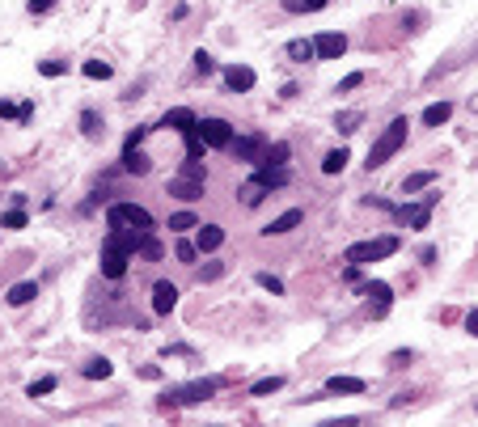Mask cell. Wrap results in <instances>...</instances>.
<instances>
[{
	"instance_id": "44",
	"label": "cell",
	"mask_w": 478,
	"mask_h": 427,
	"mask_svg": "<svg viewBox=\"0 0 478 427\" xmlns=\"http://www.w3.org/2000/svg\"><path fill=\"white\" fill-rule=\"evenodd\" d=\"M144 136H148V127H136V131H131V136H127V144H123V148H136V144H140V140H144Z\"/></svg>"
},
{
	"instance_id": "7",
	"label": "cell",
	"mask_w": 478,
	"mask_h": 427,
	"mask_svg": "<svg viewBox=\"0 0 478 427\" xmlns=\"http://www.w3.org/2000/svg\"><path fill=\"white\" fill-rule=\"evenodd\" d=\"M343 51H347V34L326 30V34H318V38H313V55H318V59H339Z\"/></svg>"
},
{
	"instance_id": "43",
	"label": "cell",
	"mask_w": 478,
	"mask_h": 427,
	"mask_svg": "<svg viewBox=\"0 0 478 427\" xmlns=\"http://www.w3.org/2000/svg\"><path fill=\"white\" fill-rule=\"evenodd\" d=\"M30 119H34V102H21L17 106V123H30Z\"/></svg>"
},
{
	"instance_id": "42",
	"label": "cell",
	"mask_w": 478,
	"mask_h": 427,
	"mask_svg": "<svg viewBox=\"0 0 478 427\" xmlns=\"http://www.w3.org/2000/svg\"><path fill=\"white\" fill-rule=\"evenodd\" d=\"M80 127H85V136H97V127H102V119H97L93 110H85V114H80Z\"/></svg>"
},
{
	"instance_id": "1",
	"label": "cell",
	"mask_w": 478,
	"mask_h": 427,
	"mask_svg": "<svg viewBox=\"0 0 478 427\" xmlns=\"http://www.w3.org/2000/svg\"><path fill=\"white\" fill-rule=\"evenodd\" d=\"M407 127H411L407 119H394V123H390V127H386V131L377 136V144L369 148V161H364V165H369V169L386 165V161H390V157H394V152H398V148L407 144Z\"/></svg>"
},
{
	"instance_id": "6",
	"label": "cell",
	"mask_w": 478,
	"mask_h": 427,
	"mask_svg": "<svg viewBox=\"0 0 478 427\" xmlns=\"http://www.w3.org/2000/svg\"><path fill=\"white\" fill-rule=\"evenodd\" d=\"M432 203H436V195H428L424 203H402V208H394V216H398L402 224H411V229H428V220H432Z\"/></svg>"
},
{
	"instance_id": "49",
	"label": "cell",
	"mask_w": 478,
	"mask_h": 427,
	"mask_svg": "<svg viewBox=\"0 0 478 427\" xmlns=\"http://www.w3.org/2000/svg\"><path fill=\"white\" fill-rule=\"evenodd\" d=\"M466 330H470V335H474V339H478V309H474V313H470V318H466Z\"/></svg>"
},
{
	"instance_id": "8",
	"label": "cell",
	"mask_w": 478,
	"mask_h": 427,
	"mask_svg": "<svg viewBox=\"0 0 478 427\" xmlns=\"http://www.w3.org/2000/svg\"><path fill=\"white\" fill-rule=\"evenodd\" d=\"M169 195H174V199H182V203H195V199H203V178L178 174V178H169Z\"/></svg>"
},
{
	"instance_id": "17",
	"label": "cell",
	"mask_w": 478,
	"mask_h": 427,
	"mask_svg": "<svg viewBox=\"0 0 478 427\" xmlns=\"http://www.w3.org/2000/svg\"><path fill=\"white\" fill-rule=\"evenodd\" d=\"M34 296H38V284H34V279H21V284H13V288L4 292V301H8L13 309H21V305H30Z\"/></svg>"
},
{
	"instance_id": "15",
	"label": "cell",
	"mask_w": 478,
	"mask_h": 427,
	"mask_svg": "<svg viewBox=\"0 0 478 427\" xmlns=\"http://www.w3.org/2000/svg\"><path fill=\"white\" fill-rule=\"evenodd\" d=\"M140 237H144L140 229H110L102 246H119V250H127V254H136V250H140Z\"/></svg>"
},
{
	"instance_id": "46",
	"label": "cell",
	"mask_w": 478,
	"mask_h": 427,
	"mask_svg": "<svg viewBox=\"0 0 478 427\" xmlns=\"http://www.w3.org/2000/svg\"><path fill=\"white\" fill-rule=\"evenodd\" d=\"M203 279H220V263H208L203 267Z\"/></svg>"
},
{
	"instance_id": "37",
	"label": "cell",
	"mask_w": 478,
	"mask_h": 427,
	"mask_svg": "<svg viewBox=\"0 0 478 427\" xmlns=\"http://www.w3.org/2000/svg\"><path fill=\"white\" fill-rule=\"evenodd\" d=\"M195 72H203V76H208V72H216V59H212L208 51H195Z\"/></svg>"
},
{
	"instance_id": "24",
	"label": "cell",
	"mask_w": 478,
	"mask_h": 427,
	"mask_svg": "<svg viewBox=\"0 0 478 427\" xmlns=\"http://www.w3.org/2000/svg\"><path fill=\"white\" fill-rule=\"evenodd\" d=\"M449 119H453V106H449V102H436V106L424 110V123H428V127H441V123H449Z\"/></svg>"
},
{
	"instance_id": "5",
	"label": "cell",
	"mask_w": 478,
	"mask_h": 427,
	"mask_svg": "<svg viewBox=\"0 0 478 427\" xmlns=\"http://www.w3.org/2000/svg\"><path fill=\"white\" fill-rule=\"evenodd\" d=\"M195 136L208 144V148H229L233 144V127L225 119H199L195 123Z\"/></svg>"
},
{
	"instance_id": "22",
	"label": "cell",
	"mask_w": 478,
	"mask_h": 427,
	"mask_svg": "<svg viewBox=\"0 0 478 427\" xmlns=\"http://www.w3.org/2000/svg\"><path fill=\"white\" fill-rule=\"evenodd\" d=\"M284 51H288V59H297V64H305V59H318V55H313V38H292Z\"/></svg>"
},
{
	"instance_id": "3",
	"label": "cell",
	"mask_w": 478,
	"mask_h": 427,
	"mask_svg": "<svg viewBox=\"0 0 478 427\" xmlns=\"http://www.w3.org/2000/svg\"><path fill=\"white\" fill-rule=\"evenodd\" d=\"M220 390V381H191V385H174L161 394V407H199Z\"/></svg>"
},
{
	"instance_id": "10",
	"label": "cell",
	"mask_w": 478,
	"mask_h": 427,
	"mask_svg": "<svg viewBox=\"0 0 478 427\" xmlns=\"http://www.w3.org/2000/svg\"><path fill=\"white\" fill-rule=\"evenodd\" d=\"M229 148L237 152V161H263L267 140H263V136H233V144H229Z\"/></svg>"
},
{
	"instance_id": "33",
	"label": "cell",
	"mask_w": 478,
	"mask_h": 427,
	"mask_svg": "<svg viewBox=\"0 0 478 427\" xmlns=\"http://www.w3.org/2000/svg\"><path fill=\"white\" fill-rule=\"evenodd\" d=\"M169 229L174 233H186V229H199V220H195V212H174L169 216Z\"/></svg>"
},
{
	"instance_id": "30",
	"label": "cell",
	"mask_w": 478,
	"mask_h": 427,
	"mask_svg": "<svg viewBox=\"0 0 478 427\" xmlns=\"http://www.w3.org/2000/svg\"><path fill=\"white\" fill-rule=\"evenodd\" d=\"M432 182H436V174H432V169H424V174H411V178L402 182V191H407V195H415V191H424V186H432Z\"/></svg>"
},
{
	"instance_id": "9",
	"label": "cell",
	"mask_w": 478,
	"mask_h": 427,
	"mask_svg": "<svg viewBox=\"0 0 478 427\" xmlns=\"http://www.w3.org/2000/svg\"><path fill=\"white\" fill-rule=\"evenodd\" d=\"M127 250H119V246H102V275L106 279H123L127 275Z\"/></svg>"
},
{
	"instance_id": "20",
	"label": "cell",
	"mask_w": 478,
	"mask_h": 427,
	"mask_svg": "<svg viewBox=\"0 0 478 427\" xmlns=\"http://www.w3.org/2000/svg\"><path fill=\"white\" fill-rule=\"evenodd\" d=\"M195 123H199V119H195L186 106H174V110L165 114V127H174V131H182V136H186V131H195Z\"/></svg>"
},
{
	"instance_id": "34",
	"label": "cell",
	"mask_w": 478,
	"mask_h": 427,
	"mask_svg": "<svg viewBox=\"0 0 478 427\" xmlns=\"http://www.w3.org/2000/svg\"><path fill=\"white\" fill-rule=\"evenodd\" d=\"M284 8L288 13H318V8H326V0H284Z\"/></svg>"
},
{
	"instance_id": "41",
	"label": "cell",
	"mask_w": 478,
	"mask_h": 427,
	"mask_svg": "<svg viewBox=\"0 0 478 427\" xmlns=\"http://www.w3.org/2000/svg\"><path fill=\"white\" fill-rule=\"evenodd\" d=\"M360 85H364V72H352V76L339 80V93H352V89H360Z\"/></svg>"
},
{
	"instance_id": "25",
	"label": "cell",
	"mask_w": 478,
	"mask_h": 427,
	"mask_svg": "<svg viewBox=\"0 0 478 427\" xmlns=\"http://www.w3.org/2000/svg\"><path fill=\"white\" fill-rule=\"evenodd\" d=\"M267 195H271V191H267L263 182H254V178H250V182L241 186V203H246V208H258V203H263Z\"/></svg>"
},
{
	"instance_id": "38",
	"label": "cell",
	"mask_w": 478,
	"mask_h": 427,
	"mask_svg": "<svg viewBox=\"0 0 478 427\" xmlns=\"http://www.w3.org/2000/svg\"><path fill=\"white\" fill-rule=\"evenodd\" d=\"M174 254H178V263H195V254H199V250H195V241H178V246H174Z\"/></svg>"
},
{
	"instance_id": "19",
	"label": "cell",
	"mask_w": 478,
	"mask_h": 427,
	"mask_svg": "<svg viewBox=\"0 0 478 427\" xmlns=\"http://www.w3.org/2000/svg\"><path fill=\"white\" fill-rule=\"evenodd\" d=\"M123 169L144 178V174L153 169V161H148V152H140V144H136V148H123Z\"/></svg>"
},
{
	"instance_id": "2",
	"label": "cell",
	"mask_w": 478,
	"mask_h": 427,
	"mask_svg": "<svg viewBox=\"0 0 478 427\" xmlns=\"http://www.w3.org/2000/svg\"><path fill=\"white\" fill-rule=\"evenodd\" d=\"M390 254H398V237H373V241H356V246H347L343 263L364 267V263H381V258H390Z\"/></svg>"
},
{
	"instance_id": "36",
	"label": "cell",
	"mask_w": 478,
	"mask_h": 427,
	"mask_svg": "<svg viewBox=\"0 0 478 427\" xmlns=\"http://www.w3.org/2000/svg\"><path fill=\"white\" fill-rule=\"evenodd\" d=\"M38 72H42V76H64V72H68V64H64V59H42V64H38Z\"/></svg>"
},
{
	"instance_id": "11",
	"label": "cell",
	"mask_w": 478,
	"mask_h": 427,
	"mask_svg": "<svg viewBox=\"0 0 478 427\" xmlns=\"http://www.w3.org/2000/svg\"><path fill=\"white\" fill-rule=\"evenodd\" d=\"M364 296H369V309H373V318H386V313H390V301H394V292H390V284H381V279H373V284L364 288Z\"/></svg>"
},
{
	"instance_id": "32",
	"label": "cell",
	"mask_w": 478,
	"mask_h": 427,
	"mask_svg": "<svg viewBox=\"0 0 478 427\" xmlns=\"http://www.w3.org/2000/svg\"><path fill=\"white\" fill-rule=\"evenodd\" d=\"M284 161H288V144H267V152H263L258 165H284Z\"/></svg>"
},
{
	"instance_id": "12",
	"label": "cell",
	"mask_w": 478,
	"mask_h": 427,
	"mask_svg": "<svg viewBox=\"0 0 478 427\" xmlns=\"http://www.w3.org/2000/svg\"><path fill=\"white\" fill-rule=\"evenodd\" d=\"M225 80H229L233 93H246V89H254L258 76H254V68H246V64H229V68H225Z\"/></svg>"
},
{
	"instance_id": "29",
	"label": "cell",
	"mask_w": 478,
	"mask_h": 427,
	"mask_svg": "<svg viewBox=\"0 0 478 427\" xmlns=\"http://www.w3.org/2000/svg\"><path fill=\"white\" fill-rule=\"evenodd\" d=\"M80 72H85L89 80H110V72H114V68H110V64H102V59H85V68H80Z\"/></svg>"
},
{
	"instance_id": "26",
	"label": "cell",
	"mask_w": 478,
	"mask_h": 427,
	"mask_svg": "<svg viewBox=\"0 0 478 427\" xmlns=\"http://www.w3.org/2000/svg\"><path fill=\"white\" fill-rule=\"evenodd\" d=\"M136 254H140V258H148V263H157V258L165 254V246H161V241H157L153 233H144V237H140V250H136Z\"/></svg>"
},
{
	"instance_id": "40",
	"label": "cell",
	"mask_w": 478,
	"mask_h": 427,
	"mask_svg": "<svg viewBox=\"0 0 478 427\" xmlns=\"http://www.w3.org/2000/svg\"><path fill=\"white\" fill-rule=\"evenodd\" d=\"M55 390V377H38L34 385H30V398H42V394H51Z\"/></svg>"
},
{
	"instance_id": "16",
	"label": "cell",
	"mask_w": 478,
	"mask_h": 427,
	"mask_svg": "<svg viewBox=\"0 0 478 427\" xmlns=\"http://www.w3.org/2000/svg\"><path fill=\"white\" fill-rule=\"evenodd\" d=\"M301 220H305V212H301V208H288V212H284V216H275L263 233H267V237H280V233H292Z\"/></svg>"
},
{
	"instance_id": "45",
	"label": "cell",
	"mask_w": 478,
	"mask_h": 427,
	"mask_svg": "<svg viewBox=\"0 0 478 427\" xmlns=\"http://www.w3.org/2000/svg\"><path fill=\"white\" fill-rule=\"evenodd\" d=\"M140 377H144V381H157V377H161V368H157V364H144V368H140Z\"/></svg>"
},
{
	"instance_id": "35",
	"label": "cell",
	"mask_w": 478,
	"mask_h": 427,
	"mask_svg": "<svg viewBox=\"0 0 478 427\" xmlns=\"http://www.w3.org/2000/svg\"><path fill=\"white\" fill-rule=\"evenodd\" d=\"M0 229H25V212H21V208L4 212V216H0Z\"/></svg>"
},
{
	"instance_id": "31",
	"label": "cell",
	"mask_w": 478,
	"mask_h": 427,
	"mask_svg": "<svg viewBox=\"0 0 478 427\" xmlns=\"http://www.w3.org/2000/svg\"><path fill=\"white\" fill-rule=\"evenodd\" d=\"M275 390H284V377H263V381H254V385H250V394H254V398H267V394H275Z\"/></svg>"
},
{
	"instance_id": "47",
	"label": "cell",
	"mask_w": 478,
	"mask_h": 427,
	"mask_svg": "<svg viewBox=\"0 0 478 427\" xmlns=\"http://www.w3.org/2000/svg\"><path fill=\"white\" fill-rule=\"evenodd\" d=\"M0 119H17V106L13 102H0Z\"/></svg>"
},
{
	"instance_id": "18",
	"label": "cell",
	"mask_w": 478,
	"mask_h": 427,
	"mask_svg": "<svg viewBox=\"0 0 478 427\" xmlns=\"http://www.w3.org/2000/svg\"><path fill=\"white\" fill-rule=\"evenodd\" d=\"M174 305H178V288H174V284H165V279H161V284H153V309H157V313H169Z\"/></svg>"
},
{
	"instance_id": "48",
	"label": "cell",
	"mask_w": 478,
	"mask_h": 427,
	"mask_svg": "<svg viewBox=\"0 0 478 427\" xmlns=\"http://www.w3.org/2000/svg\"><path fill=\"white\" fill-rule=\"evenodd\" d=\"M51 4H55V0H30V13H47Z\"/></svg>"
},
{
	"instance_id": "13",
	"label": "cell",
	"mask_w": 478,
	"mask_h": 427,
	"mask_svg": "<svg viewBox=\"0 0 478 427\" xmlns=\"http://www.w3.org/2000/svg\"><path fill=\"white\" fill-rule=\"evenodd\" d=\"M254 182H263L267 191H280V186H288V165H258Z\"/></svg>"
},
{
	"instance_id": "28",
	"label": "cell",
	"mask_w": 478,
	"mask_h": 427,
	"mask_svg": "<svg viewBox=\"0 0 478 427\" xmlns=\"http://www.w3.org/2000/svg\"><path fill=\"white\" fill-rule=\"evenodd\" d=\"M80 373H85L89 381H106V377L114 373V364H110V360H89V364H85Z\"/></svg>"
},
{
	"instance_id": "39",
	"label": "cell",
	"mask_w": 478,
	"mask_h": 427,
	"mask_svg": "<svg viewBox=\"0 0 478 427\" xmlns=\"http://www.w3.org/2000/svg\"><path fill=\"white\" fill-rule=\"evenodd\" d=\"M258 284H263V288H267L271 296H280V292H284V279H275L271 271H263V275H258Z\"/></svg>"
},
{
	"instance_id": "4",
	"label": "cell",
	"mask_w": 478,
	"mask_h": 427,
	"mask_svg": "<svg viewBox=\"0 0 478 427\" xmlns=\"http://www.w3.org/2000/svg\"><path fill=\"white\" fill-rule=\"evenodd\" d=\"M106 224H110V229H140V233H153V216H148V208H140V203H110Z\"/></svg>"
},
{
	"instance_id": "23",
	"label": "cell",
	"mask_w": 478,
	"mask_h": 427,
	"mask_svg": "<svg viewBox=\"0 0 478 427\" xmlns=\"http://www.w3.org/2000/svg\"><path fill=\"white\" fill-rule=\"evenodd\" d=\"M352 161V152L347 148H330L326 157H322V174H343V165Z\"/></svg>"
},
{
	"instance_id": "14",
	"label": "cell",
	"mask_w": 478,
	"mask_h": 427,
	"mask_svg": "<svg viewBox=\"0 0 478 427\" xmlns=\"http://www.w3.org/2000/svg\"><path fill=\"white\" fill-rule=\"evenodd\" d=\"M220 246H225V229H220V224H199L195 250H199V254H212V250H220Z\"/></svg>"
},
{
	"instance_id": "21",
	"label": "cell",
	"mask_w": 478,
	"mask_h": 427,
	"mask_svg": "<svg viewBox=\"0 0 478 427\" xmlns=\"http://www.w3.org/2000/svg\"><path fill=\"white\" fill-rule=\"evenodd\" d=\"M369 385L360 381V377H330L326 381V394H364Z\"/></svg>"
},
{
	"instance_id": "27",
	"label": "cell",
	"mask_w": 478,
	"mask_h": 427,
	"mask_svg": "<svg viewBox=\"0 0 478 427\" xmlns=\"http://www.w3.org/2000/svg\"><path fill=\"white\" fill-rule=\"evenodd\" d=\"M360 123H364V114H360V110H343V114H335V127H339L343 136H352Z\"/></svg>"
}]
</instances>
